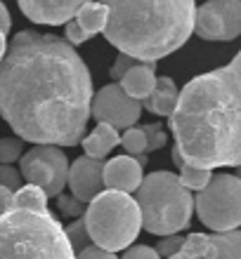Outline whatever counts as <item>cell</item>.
Returning <instances> with one entry per match:
<instances>
[{
  "instance_id": "44dd1931",
  "label": "cell",
  "mask_w": 241,
  "mask_h": 259,
  "mask_svg": "<svg viewBox=\"0 0 241 259\" xmlns=\"http://www.w3.org/2000/svg\"><path fill=\"white\" fill-rule=\"evenodd\" d=\"M178 170H180V175H178L180 184L185 186V189H189V191H201V189L208 184L211 175H213V170L194 167V165H187V163H182Z\"/></svg>"
},
{
  "instance_id": "f546056e",
  "label": "cell",
  "mask_w": 241,
  "mask_h": 259,
  "mask_svg": "<svg viewBox=\"0 0 241 259\" xmlns=\"http://www.w3.org/2000/svg\"><path fill=\"white\" fill-rule=\"evenodd\" d=\"M64 31H66V42H69V45H81V42H85L90 38L74 19H69L64 24Z\"/></svg>"
},
{
  "instance_id": "83f0119b",
  "label": "cell",
  "mask_w": 241,
  "mask_h": 259,
  "mask_svg": "<svg viewBox=\"0 0 241 259\" xmlns=\"http://www.w3.org/2000/svg\"><path fill=\"white\" fill-rule=\"evenodd\" d=\"M21 175L19 170H14L12 165H5L0 163V186H5V189H10V191H17L21 186Z\"/></svg>"
},
{
  "instance_id": "603a6c76",
  "label": "cell",
  "mask_w": 241,
  "mask_h": 259,
  "mask_svg": "<svg viewBox=\"0 0 241 259\" xmlns=\"http://www.w3.org/2000/svg\"><path fill=\"white\" fill-rule=\"evenodd\" d=\"M21 153H24V139H19V137H3L0 139V163H17Z\"/></svg>"
},
{
  "instance_id": "8992f818",
  "label": "cell",
  "mask_w": 241,
  "mask_h": 259,
  "mask_svg": "<svg viewBox=\"0 0 241 259\" xmlns=\"http://www.w3.org/2000/svg\"><path fill=\"white\" fill-rule=\"evenodd\" d=\"M83 224L90 240L97 247H104L109 252L125 250L135 243L142 229L140 207L135 198L123 191L102 189L90 203H85Z\"/></svg>"
},
{
  "instance_id": "7a4b0ae2",
  "label": "cell",
  "mask_w": 241,
  "mask_h": 259,
  "mask_svg": "<svg viewBox=\"0 0 241 259\" xmlns=\"http://www.w3.org/2000/svg\"><path fill=\"white\" fill-rule=\"evenodd\" d=\"M175 149L187 165L215 170L241 165V55L196 75L170 111Z\"/></svg>"
},
{
  "instance_id": "9c48e42d",
  "label": "cell",
  "mask_w": 241,
  "mask_h": 259,
  "mask_svg": "<svg viewBox=\"0 0 241 259\" xmlns=\"http://www.w3.org/2000/svg\"><path fill=\"white\" fill-rule=\"evenodd\" d=\"M203 40L229 42L241 33V0H206L194 12V28Z\"/></svg>"
},
{
  "instance_id": "484cf974",
  "label": "cell",
  "mask_w": 241,
  "mask_h": 259,
  "mask_svg": "<svg viewBox=\"0 0 241 259\" xmlns=\"http://www.w3.org/2000/svg\"><path fill=\"white\" fill-rule=\"evenodd\" d=\"M180 247H182V236L180 233H170V236H161L159 245L154 247V250L159 252L161 259H168L170 254L180 252Z\"/></svg>"
},
{
  "instance_id": "30bf717a",
  "label": "cell",
  "mask_w": 241,
  "mask_h": 259,
  "mask_svg": "<svg viewBox=\"0 0 241 259\" xmlns=\"http://www.w3.org/2000/svg\"><path fill=\"white\" fill-rule=\"evenodd\" d=\"M90 116L97 123H107L114 130H128L142 116V104L128 97L118 82L104 85L90 102Z\"/></svg>"
},
{
  "instance_id": "ac0fdd59",
  "label": "cell",
  "mask_w": 241,
  "mask_h": 259,
  "mask_svg": "<svg viewBox=\"0 0 241 259\" xmlns=\"http://www.w3.org/2000/svg\"><path fill=\"white\" fill-rule=\"evenodd\" d=\"M10 210H36L45 212L48 210V196L41 186L36 184H21L17 191H12L10 200Z\"/></svg>"
},
{
  "instance_id": "7402d4cb",
  "label": "cell",
  "mask_w": 241,
  "mask_h": 259,
  "mask_svg": "<svg viewBox=\"0 0 241 259\" xmlns=\"http://www.w3.org/2000/svg\"><path fill=\"white\" fill-rule=\"evenodd\" d=\"M118 144L128 151V156H137V153H147V137L142 127H128L123 137H118Z\"/></svg>"
},
{
  "instance_id": "4316f807",
  "label": "cell",
  "mask_w": 241,
  "mask_h": 259,
  "mask_svg": "<svg viewBox=\"0 0 241 259\" xmlns=\"http://www.w3.org/2000/svg\"><path fill=\"white\" fill-rule=\"evenodd\" d=\"M142 132L147 137V151H156L161 146H165V132L159 123L147 125V127H142Z\"/></svg>"
},
{
  "instance_id": "277c9868",
  "label": "cell",
  "mask_w": 241,
  "mask_h": 259,
  "mask_svg": "<svg viewBox=\"0 0 241 259\" xmlns=\"http://www.w3.org/2000/svg\"><path fill=\"white\" fill-rule=\"evenodd\" d=\"M0 259H76V252L50 210H7L0 214Z\"/></svg>"
},
{
  "instance_id": "4fadbf2b",
  "label": "cell",
  "mask_w": 241,
  "mask_h": 259,
  "mask_svg": "<svg viewBox=\"0 0 241 259\" xmlns=\"http://www.w3.org/2000/svg\"><path fill=\"white\" fill-rule=\"evenodd\" d=\"M142 177H145V167H140L137 160L128 153L111 158L102 167V184L104 189H111V191L132 193L140 186Z\"/></svg>"
},
{
  "instance_id": "cb8c5ba5",
  "label": "cell",
  "mask_w": 241,
  "mask_h": 259,
  "mask_svg": "<svg viewBox=\"0 0 241 259\" xmlns=\"http://www.w3.org/2000/svg\"><path fill=\"white\" fill-rule=\"evenodd\" d=\"M64 233H66L74 252H78V250H83L85 245H90V236H88V231H85L83 217H76V222H71V224L64 229Z\"/></svg>"
},
{
  "instance_id": "52a82bcc",
  "label": "cell",
  "mask_w": 241,
  "mask_h": 259,
  "mask_svg": "<svg viewBox=\"0 0 241 259\" xmlns=\"http://www.w3.org/2000/svg\"><path fill=\"white\" fill-rule=\"evenodd\" d=\"M194 210L201 224L215 233L241 224V179L236 175H211L208 184L194 193Z\"/></svg>"
},
{
  "instance_id": "d6a6232c",
  "label": "cell",
  "mask_w": 241,
  "mask_h": 259,
  "mask_svg": "<svg viewBox=\"0 0 241 259\" xmlns=\"http://www.w3.org/2000/svg\"><path fill=\"white\" fill-rule=\"evenodd\" d=\"M10 28H12V19H10V12H7L5 3L0 0V31L7 35L10 33Z\"/></svg>"
},
{
  "instance_id": "f1b7e54d",
  "label": "cell",
  "mask_w": 241,
  "mask_h": 259,
  "mask_svg": "<svg viewBox=\"0 0 241 259\" xmlns=\"http://www.w3.org/2000/svg\"><path fill=\"white\" fill-rule=\"evenodd\" d=\"M132 64H137V59H132V57L123 55V52H118L116 62H114V68H111V80L118 82L121 78H123V73L128 71V68L132 66Z\"/></svg>"
},
{
  "instance_id": "ffe728a7",
  "label": "cell",
  "mask_w": 241,
  "mask_h": 259,
  "mask_svg": "<svg viewBox=\"0 0 241 259\" xmlns=\"http://www.w3.org/2000/svg\"><path fill=\"white\" fill-rule=\"evenodd\" d=\"M180 252L192 259H206L213 254V240L206 233H189L187 238H182Z\"/></svg>"
},
{
  "instance_id": "8fae6325",
  "label": "cell",
  "mask_w": 241,
  "mask_h": 259,
  "mask_svg": "<svg viewBox=\"0 0 241 259\" xmlns=\"http://www.w3.org/2000/svg\"><path fill=\"white\" fill-rule=\"evenodd\" d=\"M102 167L104 163L99 158H90V156L76 158L69 165V172H66V184L71 189V196H76L81 203H90L104 189Z\"/></svg>"
},
{
  "instance_id": "3957f363",
  "label": "cell",
  "mask_w": 241,
  "mask_h": 259,
  "mask_svg": "<svg viewBox=\"0 0 241 259\" xmlns=\"http://www.w3.org/2000/svg\"><path fill=\"white\" fill-rule=\"evenodd\" d=\"M107 7L102 33L109 45L137 62H159L189 40L194 0H99Z\"/></svg>"
},
{
  "instance_id": "d4e9b609",
  "label": "cell",
  "mask_w": 241,
  "mask_h": 259,
  "mask_svg": "<svg viewBox=\"0 0 241 259\" xmlns=\"http://www.w3.org/2000/svg\"><path fill=\"white\" fill-rule=\"evenodd\" d=\"M57 207L62 214L66 217L76 219V217H83V212H85V203H81L76 196H71V193H57Z\"/></svg>"
},
{
  "instance_id": "4dcf8cb0",
  "label": "cell",
  "mask_w": 241,
  "mask_h": 259,
  "mask_svg": "<svg viewBox=\"0 0 241 259\" xmlns=\"http://www.w3.org/2000/svg\"><path fill=\"white\" fill-rule=\"evenodd\" d=\"M76 259H118L114 252L104 250V247H97V245H85L83 250H78Z\"/></svg>"
},
{
  "instance_id": "e575fe53",
  "label": "cell",
  "mask_w": 241,
  "mask_h": 259,
  "mask_svg": "<svg viewBox=\"0 0 241 259\" xmlns=\"http://www.w3.org/2000/svg\"><path fill=\"white\" fill-rule=\"evenodd\" d=\"M5 50H7V38H5V33L0 31V59L5 57Z\"/></svg>"
},
{
  "instance_id": "e0dca14e",
  "label": "cell",
  "mask_w": 241,
  "mask_h": 259,
  "mask_svg": "<svg viewBox=\"0 0 241 259\" xmlns=\"http://www.w3.org/2000/svg\"><path fill=\"white\" fill-rule=\"evenodd\" d=\"M107 14L109 12H107V7H104L99 0H97V3L95 0H90V3H85V5L74 14V21H76L78 26L92 38V35L102 33L104 24H107Z\"/></svg>"
},
{
  "instance_id": "5b68a950",
  "label": "cell",
  "mask_w": 241,
  "mask_h": 259,
  "mask_svg": "<svg viewBox=\"0 0 241 259\" xmlns=\"http://www.w3.org/2000/svg\"><path fill=\"white\" fill-rule=\"evenodd\" d=\"M142 229L154 236H170L189 226L194 214V193L180 184L175 172L159 170L142 177L135 189Z\"/></svg>"
},
{
  "instance_id": "836d02e7",
  "label": "cell",
  "mask_w": 241,
  "mask_h": 259,
  "mask_svg": "<svg viewBox=\"0 0 241 259\" xmlns=\"http://www.w3.org/2000/svg\"><path fill=\"white\" fill-rule=\"evenodd\" d=\"M10 200H12V191L5 189V186H0V214L10 210Z\"/></svg>"
},
{
  "instance_id": "7c38bea8",
  "label": "cell",
  "mask_w": 241,
  "mask_h": 259,
  "mask_svg": "<svg viewBox=\"0 0 241 259\" xmlns=\"http://www.w3.org/2000/svg\"><path fill=\"white\" fill-rule=\"evenodd\" d=\"M26 19L41 26H62L90 0H17Z\"/></svg>"
},
{
  "instance_id": "2e32d148",
  "label": "cell",
  "mask_w": 241,
  "mask_h": 259,
  "mask_svg": "<svg viewBox=\"0 0 241 259\" xmlns=\"http://www.w3.org/2000/svg\"><path fill=\"white\" fill-rule=\"evenodd\" d=\"M81 146L85 151V156L102 160L104 156H109V151L118 146V130H114L107 123H97V127L90 135H83Z\"/></svg>"
},
{
  "instance_id": "9a60e30c",
  "label": "cell",
  "mask_w": 241,
  "mask_h": 259,
  "mask_svg": "<svg viewBox=\"0 0 241 259\" xmlns=\"http://www.w3.org/2000/svg\"><path fill=\"white\" fill-rule=\"evenodd\" d=\"M178 92L180 90H178V85H175V80L168 78V75H161V78H156V82H154L152 92L140 104H142L149 113H154V116L168 118L173 106H175V102H178Z\"/></svg>"
},
{
  "instance_id": "d590c367",
  "label": "cell",
  "mask_w": 241,
  "mask_h": 259,
  "mask_svg": "<svg viewBox=\"0 0 241 259\" xmlns=\"http://www.w3.org/2000/svg\"><path fill=\"white\" fill-rule=\"evenodd\" d=\"M168 259H192V257H187V254H182V252H175V254H170Z\"/></svg>"
},
{
  "instance_id": "5bb4252c",
  "label": "cell",
  "mask_w": 241,
  "mask_h": 259,
  "mask_svg": "<svg viewBox=\"0 0 241 259\" xmlns=\"http://www.w3.org/2000/svg\"><path fill=\"white\" fill-rule=\"evenodd\" d=\"M154 82H156V64L154 62H137L125 71L123 78L118 80V85H121V90H123L128 97L142 102V99L152 92Z\"/></svg>"
},
{
  "instance_id": "d6986e66",
  "label": "cell",
  "mask_w": 241,
  "mask_h": 259,
  "mask_svg": "<svg viewBox=\"0 0 241 259\" xmlns=\"http://www.w3.org/2000/svg\"><path fill=\"white\" fill-rule=\"evenodd\" d=\"M213 254L206 259H241V233L239 229L213 233Z\"/></svg>"
},
{
  "instance_id": "ba28073f",
  "label": "cell",
  "mask_w": 241,
  "mask_h": 259,
  "mask_svg": "<svg viewBox=\"0 0 241 259\" xmlns=\"http://www.w3.org/2000/svg\"><path fill=\"white\" fill-rule=\"evenodd\" d=\"M66 172H69V158L64 151L52 144H33V149L21 153L19 175L26 184L41 186L45 196H57L66 186Z\"/></svg>"
},
{
  "instance_id": "1f68e13d",
  "label": "cell",
  "mask_w": 241,
  "mask_h": 259,
  "mask_svg": "<svg viewBox=\"0 0 241 259\" xmlns=\"http://www.w3.org/2000/svg\"><path fill=\"white\" fill-rule=\"evenodd\" d=\"M125 250H128V252L121 259H161L159 252L149 245H135V247H125Z\"/></svg>"
},
{
  "instance_id": "6da1fadb",
  "label": "cell",
  "mask_w": 241,
  "mask_h": 259,
  "mask_svg": "<svg viewBox=\"0 0 241 259\" xmlns=\"http://www.w3.org/2000/svg\"><path fill=\"white\" fill-rule=\"evenodd\" d=\"M92 75L55 33L19 31L0 59V116L31 144L78 146L88 130Z\"/></svg>"
}]
</instances>
